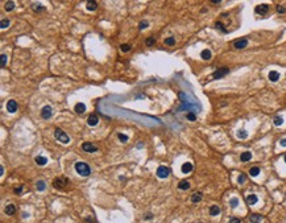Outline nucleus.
<instances>
[{
    "instance_id": "nucleus-6",
    "label": "nucleus",
    "mask_w": 286,
    "mask_h": 223,
    "mask_svg": "<svg viewBox=\"0 0 286 223\" xmlns=\"http://www.w3.org/2000/svg\"><path fill=\"white\" fill-rule=\"evenodd\" d=\"M52 115H53V108L50 106H44L41 108V116H42V119H49V118H52Z\"/></svg>"
},
{
    "instance_id": "nucleus-22",
    "label": "nucleus",
    "mask_w": 286,
    "mask_h": 223,
    "mask_svg": "<svg viewBox=\"0 0 286 223\" xmlns=\"http://www.w3.org/2000/svg\"><path fill=\"white\" fill-rule=\"evenodd\" d=\"M257 195L256 194H249L248 197H247V203L248 205H255L256 202H257Z\"/></svg>"
},
{
    "instance_id": "nucleus-18",
    "label": "nucleus",
    "mask_w": 286,
    "mask_h": 223,
    "mask_svg": "<svg viewBox=\"0 0 286 223\" xmlns=\"http://www.w3.org/2000/svg\"><path fill=\"white\" fill-rule=\"evenodd\" d=\"M200 57H202V59H206V61H209V59H211L212 53L210 52L209 49H204V50H202V53H200Z\"/></svg>"
},
{
    "instance_id": "nucleus-27",
    "label": "nucleus",
    "mask_w": 286,
    "mask_h": 223,
    "mask_svg": "<svg viewBox=\"0 0 286 223\" xmlns=\"http://www.w3.org/2000/svg\"><path fill=\"white\" fill-rule=\"evenodd\" d=\"M249 174L252 177H257L258 174H260V168L258 166H252L251 169H249Z\"/></svg>"
},
{
    "instance_id": "nucleus-39",
    "label": "nucleus",
    "mask_w": 286,
    "mask_h": 223,
    "mask_svg": "<svg viewBox=\"0 0 286 223\" xmlns=\"http://www.w3.org/2000/svg\"><path fill=\"white\" fill-rule=\"evenodd\" d=\"M118 136H119V140H120V141H123V143L128 141V136L127 135H124V133H119Z\"/></svg>"
},
{
    "instance_id": "nucleus-38",
    "label": "nucleus",
    "mask_w": 286,
    "mask_h": 223,
    "mask_svg": "<svg viewBox=\"0 0 286 223\" xmlns=\"http://www.w3.org/2000/svg\"><path fill=\"white\" fill-rule=\"evenodd\" d=\"M7 59H8V57H7V54H1V68H5L7 65Z\"/></svg>"
},
{
    "instance_id": "nucleus-19",
    "label": "nucleus",
    "mask_w": 286,
    "mask_h": 223,
    "mask_svg": "<svg viewBox=\"0 0 286 223\" xmlns=\"http://www.w3.org/2000/svg\"><path fill=\"white\" fill-rule=\"evenodd\" d=\"M191 170H193V164H191V162H185V164L182 165V172H183L185 174L190 173Z\"/></svg>"
},
{
    "instance_id": "nucleus-28",
    "label": "nucleus",
    "mask_w": 286,
    "mask_h": 223,
    "mask_svg": "<svg viewBox=\"0 0 286 223\" xmlns=\"http://www.w3.org/2000/svg\"><path fill=\"white\" fill-rule=\"evenodd\" d=\"M215 28H216V29H219V31H221V32H223V33H227V29L224 28L223 23H220V21H216V23H215Z\"/></svg>"
},
{
    "instance_id": "nucleus-24",
    "label": "nucleus",
    "mask_w": 286,
    "mask_h": 223,
    "mask_svg": "<svg viewBox=\"0 0 286 223\" xmlns=\"http://www.w3.org/2000/svg\"><path fill=\"white\" fill-rule=\"evenodd\" d=\"M178 188H179L181 190H189L190 189V182L189 181H181L179 183H178Z\"/></svg>"
},
{
    "instance_id": "nucleus-41",
    "label": "nucleus",
    "mask_w": 286,
    "mask_h": 223,
    "mask_svg": "<svg viewBox=\"0 0 286 223\" xmlns=\"http://www.w3.org/2000/svg\"><path fill=\"white\" fill-rule=\"evenodd\" d=\"M148 25H149V23H148V21H141L140 24H139V29H141V31H143V29L148 28Z\"/></svg>"
},
{
    "instance_id": "nucleus-30",
    "label": "nucleus",
    "mask_w": 286,
    "mask_h": 223,
    "mask_svg": "<svg viewBox=\"0 0 286 223\" xmlns=\"http://www.w3.org/2000/svg\"><path fill=\"white\" fill-rule=\"evenodd\" d=\"M186 118L189 119L190 121H194V120H196V115H195V112L194 111H189L186 114Z\"/></svg>"
},
{
    "instance_id": "nucleus-33",
    "label": "nucleus",
    "mask_w": 286,
    "mask_h": 223,
    "mask_svg": "<svg viewBox=\"0 0 286 223\" xmlns=\"http://www.w3.org/2000/svg\"><path fill=\"white\" fill-rule=\"evenodd\" d=\"M237 137L244 140V139H247V137H248V133H247L245 130H240L239 132H237Z\"/></svg>"
},
{
    "instance_id": "nucleus-14",
    "label": "nucleus",
    "mask_w": 286,
    "mask_h": 223,
    "mask_svg": "<svg viewBox=\"0 0 286 223\" xmlns=\"http://www.w3.org/2000/svg\"><path fill=\"white\" fill-rule=\"evenodd\" d=\"M74 110L77 114H83V112L86 111V104H84V103H77Z\"/></svg>"
},
{
    "instance_id": "nucleus-36",
    "label": "nucleus",
    "mask_w": 286,
    "mask_h": 223,
    "mask_svg": "<svg viewBox=\"0 0 286 223\" xmlns=\"http://www.w3.org/2000/svg\"><path fill=\"white\" fill-rule=\"evenodd\" d=\"M230 205H231V207H232V209L237 207V206H239V199H237V198H231Z\"/></svg>"
},
{
    "instance_id": "nucleus-15",
    "label": "nucleus",
    "mask_w": 286,
    "mask_h": 223,
    "mask_svg": "<svg viewBox=\"0 0 286 223\" xmlns=\"http://www.w3.org/2000/svg\"><path fill=\"white\" fill-rule=\"evenodd\" d=\"M86 8L87 11H95L98 8V4L95 0H87V4H86Z\"/></svg>"
},
{
    "instance_id": "nucleus-35",
    "label": "nucleus",
    "mask_w": 286,
    "mask_h": 223,
    "mask_svg": "<svg viewBox=\"0 0 286 223\" xmlns=\"http://www.w3.org/2000/svg\"><path fill=\"white\" fill-rule=\"evenodd\" d=\"M154 44H156V40L153 37H148L145 40V45H146V46H153Z\"/></svg>"
},
{
    "instance_id": "nucleus-7",
    "label": "nucleus",
    "mask_w": 286,
    "mask_h": 223,
    "mask_svg": "<svg viewBox=\"0 0 286 223\" xmlns=\"http://www.w3.org/2000/svg\"><path fill=\"white\" fill-rule=\"evenodd\" d=\"M232 45L235 49H244V48H247V45H248V40H247V38H239V40L233 41Z\"/></svg>"
},
{
    "instance_id": "nucleus-23",
    "label": "nucleus",
    "mask_w": 286,
    "mask_h": 223,
    "mask_svg": "<svg viewBox=\"0 0 286 223\" xmlns=\"http://www.w3.org/2000/svg\"><path fill=\"white\" fill-rule=\"evenodd\" d=\"M16 211V207H15V205H7V207H5V214L7 215H13Z\"/></svg>"
},
{
    "instance_id": "nucleus-20",
    "label": "nucleus",
    "mask_w": 286,
    "mask_h": 223,
    "mask_svg": "<svg viewBox=\"0 0 286 223\" xmlns=\"http://www.w3.org/2000/svg\"><path fill=\"white\" fill-rule=\"evenodd\" d=\"M251 158H252V153H251V152H243L241 155H240V160H241L243 162L249 161Z\"/></svg>"
},
{
    "instance_id": "nucleus-8",
    "label": "nucleus",
    "mask_w": 286,
    "mask_h": 223,
    "mask_svg": "<svg viewBox=\"0 0 286 223\" xmlns=\"http://www.w3.org/2000/svg\"><path fill=\"white\" fill-rule=\"evenodd\" d=\"M255 11H256V13L264 16L269 12V5H268V4H260V5H257L255 8Z\"/></svg>"
},
{
    "instance_id": "nucleus-21",
    "label": "nucleus",
    "mask_w": 286,
    "mask_h": 223,
    "mask_svg": "<svg viewBox=\"0 0 286 223\" xmlns=\"http://www.w3.org/2000/svg\"><path fill=\"white\" fill-rule=\"evenodd\" d=\"M262 219L261 215H258V214H252L251 217H249V220H251V223H260Z\"/></svg>"
},
{
    "instance_id": "nucleus-25",
    "label": "nucleus",
    "mask_w": 286,
    "mask_h": 223,
    "mask_svg": "<svg viewBox=\"0 0 286 223\" xmlns=\"http://www.w3.org/2000/svg\"><path fill=\"white\" fill-rule=\"evenodd\" d=\"M36 188H37L38 192H44V190L46 189V183H45V181L40 180V181H37V183H36Z\"/></svg>"
},
{
    "instance_id": "nucleus-26",
    "label": "nucleus",
    "mask_w": 286,
    "mask_h": 223,
    "mask_svg": "<svg viewBox=\"0 0 286 223\" xmlns=\"http://www.w3.org/2000/svg\"><path fill=\"white\" fill-rule=\"evenodd\" d=\"M4 8H5L7 12H11V11L15 8V1H13V0H8L5 3V5H4Z\"/></svg>"
},
{
    "instance_id": "nucleus-43",
    "label": "nucleus",
    "mask_w": 286,
    "mask_h": 223,
    "mask_svg": "<svg viewBox=\"0 0 286 223\" xmlns=\"http://www.w3.org/2000/svg\"><path fill=\"white\" fill-rule=\"evenodd\" d=\"M228 223H241V220H240L239 218H231Z\"/></svg>"
},
{
    "instance_id": "nucleus-16",
    "label": "nucleus",
    "mask_w": 286,
    "mask_h": 223,
    "mask_svg": "<svg viewBox=\"0 0 286 223\" xmlns=\"http://www.w3.org/2000/svg\"><path fill=\"white\" fill-rule=\"evenodd\" d=\"M202 197H203V194L200 192L194 193V194L191 195V202H194V203H198V202L202 201Z\"/></svg>"
},
{
    "instance_id": "nucleus-46",
    "label": "nucleus",
    "mask_w": 286,
    "mask_h": 223,
    "mask_svg": "<svg viewBox=\"0 0 286 223\" xmlns=\"http://www.w3.org/2000/svg\"><path fill=\"white\" fill-rule=\"evenodd\" d=\"M21 192H22V186H19V188H16V189H15V193H16V194H20Z\"/></svg>"
},
{
    "instance_id": "nucleus-44",
    "label": "nucleus",
    "mask_w": 286,
    "mask_h": 223,
    "mask_svg": "<svg viewBox=\"0 0 286 223\" xmlns=\"http://www.w3.org/2000/svg\"><path fill=\"white\" fill-rule=\"evenodd\" d=\"M84 222H86V223H96V222H95V220H94V219H92V218H91V217H87V218H84Z\"/></svg>"
},
{
    "instance_id": "nucleus-13",
    "label": "nucleus",
    "mask_w": 286,
    "mask_h": 223,
    "mask_svg": "<svg viewBox=\"0 0 286 223\" xmlns=\"http://www.w3.org/2000/svg\"><path fill=\"white\" fill-rule=\"evenodd\" d=\"M34 161H36L37 165H40V166H44V165H46L48 158L44 157V156H37V157L34 158Z\"/></svg>"
},
{
    "instance_id": "nucleus-37",
    "label": "nucleus",
    "mask_w": 286,
    "mask_h": 223,
    "mask_svg": "<svg viewBox=\"0 0 286 223\" xmlns=\"http://www.w3.org/2000/svg\"><path fill=\"white\" fill-rule=\"evenodd\" d=\"M32 8H33V11H36V12H41V11L45 10L44 7L40 5V4H33V5H32Z\"/></svg>"
},
{
    "instance_id": "nucleus-5",
    "label": "nucleus",
    "mask_w": 286,
    "mask_h": 223,
    "mask_svg": "<svg viewBox=\"0 0 286 223\" xmlns=\"http://www.w3.org/2000/svg\"><path fill=\"white\" fill-rule=\"evenodd\" d=\"M169 174H170V169H169L168 166H164V165L158 166V169H157V176H158V178H166V177H169Z\"/></svg>"
},
{
    "instance_id": "nucleus-2",
    "label": "nucleus",
    "mask_w": 286,
    "mask_h": 223,
    "mask_svg": "<svg viewBox=\"0 0 286 223\" xmlns=\"http://www.w3.org/2000/svg\"><path fill=\"white\" fill-rule=\"evenodd\" d=\"M70 185V181L66 178V177H58L56 180L53 181V186L56 189H59V190H63L66 186Z\"/></svg>"
},
{
    "instance_id": "nucleus-11",
    "label": "nucleus",
    "mask_w": 286,
    "mask_h": 223,
    "mask_svg": "<svg viewBox=\"0 0 286 223\" xmlns=\"http://www.w3.org/2000/svg\"><path fill=\"white\" fill-rule=\"evenodd\" d=\"M98 123H99V119H98V116L95 114H91L90 116H88V119H87V124L90 125V127H95Z\"/></svg>"
},
{
    "instance_id": "nucleus-10",
    "label": "nucleus",
    "mask_w": 286,
    "mask_h": 223,
    "mask_svg": "<svg viewBox=\"0 0 286 223\" xmlns=\"http://www.w3.org/2000/svg\"><path fill=\"white\" fill-rule=\"evenodd\" d=\"M82 149H83L84 152H88V153H91V152H96L98 151V148L94 144H91V143H83L82 144Z\"/></svg>"
},
{
    "instance_id": "nucleus-47",
    "label": "nucleus",
    "mask_w": 286,
    "mask_h": 223,
    "mask_svg": "<svg viewBox=\"0 0 286 223\" xmlns=\"http://www.w3.org/2000/svg\"><path fill=\"white\" fill-rule=\"evenodd\" d=\"M145 219H146V220L152 219V214H150V213H149V214H146V215H145Z\"/></svg>"
},
{
    "instance_id": "nucleus-49",
    "label": "nucleus",
    "mask_w": 286,
    "mask_h": 223,
    "mask_svg": "<svg viewBox=\"0 0 286 223\" xmlns=\"http://www.w3.org/2000/svg\"><path fill=\"white\" fill-rule=\"evenodd\" d=\"M0 173H1V176H3V174H4V168H3V166L0 168Z\"/></svg>"
},
{
    "instance_id": "nucleus-31",
    "label": "nucleus",
    "mask_w": 286,
    "mask_h": 223,
    "mask_svg": "<svg viewBox=\"0 0 286 223\" xmlns=\"http://www.w3.org/2000/svg\"><path fill=\"white\" fill-rule=\"evenodd\" d=\"M10 24H11V23H10V20H8V19H3V20H1V23H0V28H1V29H7L8 27H10Z\"/></svg>"
},
{
    "instance_id": "nucleus-42",
    "label": "nucleus",
    "mask_w": 286,
    "mask_h": 223,
    "mask_svg": "<svg viewBox=\"0 0 286 223\" xmlns=\"http://www.w3.org/2000/svg\"><path fill=\"white\" fill-rule=\"evenodd\" d=\"M277 12L282 15V13L286 12V8H285V7H282V5H277Z\"/></svg>"
},
{
    "instance_id": "nucleus-34",
    "label": "nucleus",
    "mask_w": 286,
    "mask_h": 223,
    "mask_svg": "<svg viewBox=\"0 0 286 223\" xmlns=\"http://www.w3.org/2000/svg\"><path fill=\"white\" fill-rule=\"evenodd\" d=\"M175 44V38L174 37H168L165 38V45H168V46H173Z\"/></svg>"
},
{
    "instance_id": "nucleus-40",
    "label": "nucleus",
    "mask_w": 286,
    "mask_h": 223,
    "mask_svg": "<svg viewBox=\"0 0 286 223\" xmlns=\"http://www.w3.org/2000/svg\"><path fill=\"white\" fill-rule=\"evenodd\" d=\"M245 180H247L245 174H244V173H241V174H240V176H239V178H237V182H239V183H244V182H245Z\"/></svg>"
},
{
    "instance_id": "nucleus-45",
    "label": "nucleus",
    "mask_w": 286,
    "mask_h": 223,
    "mask_svg": "<svg viewBox=\"0 0 286 223\" xmlns=\"http://www.w3.org/2000/svg\"><path fill=\"white\" fill-rule=\"evenodd\" d=\"M280 144H281V147H286V137L280 140Z\"/></svg>"
},
{
    "instance_id": "nucleus-17",
    "label": "nucleus",
    "mask_w": 286,
    "mask_h": 223,
    "mask_svg": "<svg viewBox=\"0 0 286 223\" xmlns=\"http://www.w3.org/2000/svg\"><path fill=\"white\" fill-rule=\"evenodd\" d=\"M219 214H220V207L216 206V205H212L211 207H210V215L216 217V215H219Z\"/></svg>"
},
{
    "instance_id": "nucleus-1",
    "label": "nucleus",
    "mask_w": 286,
    "mask_h": 223,
    "mask_svg": "<svg viewBox=\"0 0 286 223\" xmlns=\"http://www.w3.org/2000/svg\"><path fill=\"white\" fill-rule=\"evenodd\" d=\"M75 172H77L79 176H82V177H87V176H90V173H91V169H90V166H88L86 162H77L75 164Z\"/></svg>"
},
{
    "instance_id": "nucleus-3",
    "label": "nucleus",
    "mask_w": 286,
    "mask_h": 223,
    "mask_svg": "<svg viewBox=\"0 0 286 223\" xmlns=\"http://www.w3.org/2000/svg\"><path fill=\"white\" fill-rule=\"evenodd\" d=\"M54 136H56V139L58 140L59 143H62V144H67V143L70 141V137L67 136V133H65L62 130H59V128H57V130L54 131Z\"/></svg>"
},
{
    "instance_id": "nucleus-50",
    "label": "nucleus",
    "mask_w": 286,
    "mask_h": 223,
    "mask_svg": "<svg viewBox=\"0 0 286 223\" xmlns=\"http://www.w3.org/2000/svg\"><path fill=\"white\" fill-rule=\"evenodd\" d=\"M283 160H285V162H286V155H285V157H283Z\"/></svg>"
},
{
    "instance_id": "nucleus-48",
    "label": "nucleus",
    "mask_w": 286,
    "mask_h": 223,
    "mask_svg": "<svg viewBox=\"0 0 286 223\" xmlns=\"http://www.w3.org/2000/svg\"><path fill=\"white\" fill-rule=\"evenodd\" d=\"M220 1H221V0H211V3H212V4H219Z\"/></svg>"
},
{
    "instance_id": "nucleus-29",
    "label": "nucleus",
    "mask_w": 286,
    "mask_h": 223,
    "mask_svg": "<svg viewBox=\"0 0 286 223\" xmlns=\"http://www.w3.org/2000/svg\"><path fill=\"white\" fill-rule=\"evenodd\" d=\"M273 123H274V125H277V127H278V125H281V124L283 123V119L281 118L280 115H277V116H274Z\"/></svg>"
},
{
    "instance_id": "nucleus-4",
    "label": "nucleus",
    "mask_w": 286,
    "mask_h": 223,
    "mask_svg": "<svg viewBox=\"0 0 286 223\" xmlns=\"http://www.w3.org/2000/svg\"><path fill=\"white\" fill-rule=\"evenodd\" d=\"M228 73H230V69H228V68H220V69H218V70L214 71L212 78H214V79H219V78L226 77Z\"/></svg>"
},
{
    "instance_id": "nucleus-9",
    "label": "nucleus",
    "mask_w": 286,
    "mask_h": 223,
    "mask_svg": "<svg viewBox=\"0 0 286 223\" xmlns=\"http://www.w3.org/2000/svg\"><path fill=\"white\" fill-rule=\"evenodd\" d=\"M7 111L10 112V114H13V112L17 111V102L13 99L8 100L7 102Z\"/></svg>"
},
{
    "instance_id": "nucleus-12",
    "label": "nucleus",
    "mask_w": 286,
    "mask_h": 223,
    "mask_svg": "<svg viewBox=\"0 0 286 223\" xmlns=\"http://www.w3.org/2000/svg\"><path fill=\"white\" fill-rule=\"evenodd\" d=\"M269 81H272V82H277L278 79H280V73L278 71H276V70H272V71H269Z\"/></svg>"
},
{
    "instance_id": "nucleus-32",
    "label": "nucleus",
    "mask_w": 286,
    "mask_h": 223,
    "mask_svg": "<svg viewBox=\"0 0 286 223\" xmlns=\"http://www.w3.org/2000/svg\"><path fill=\"white\" fill-rule=\"evenodd\" d=\"M120 50L123 53H128L129 50H131V45H129V44H121V45H120Z\"/></svg>"
}]
</instances>
